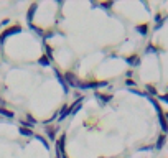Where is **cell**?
<instances>
[{
    "instance_id": "cell-1",
    "label": "cell",
    "mask_w": 168,
    "mask_h": 158,
    "mask_svg": "<svg viewBox=\"0 0 168 158\" xmlns=\"http://www.w3.org/2000/svg\"><path fill=\"white\" fill-rule=\"evenodd\" d=\"M150 102L153 104V107L157 109V114H158V120H160V125H162V129H163V132L167 133L168 132V122H167V119H165V114H163V110H162V107H160V104L157 102L153 97H150Z\"/></svg>"
},
{
    "instance_id": "cell-2",
    "label": "cell",
    "mask_w": 168,
    "mask_h": 158,
    "mask_svg": "<svg viewBox=\"0 0 168 158\" xmlns=\"http://www.w3.org/2000/svg\"><path fill=\"white\" fill-rule=\"evenodd\" d=\"M64 81L68 83V86H71V88H79V79L76 78L73 73H64Z\"/></svg>"
},
{
    "instance_id": "cell-3",
    "label": "cell",
    "mask_w": 168,
    "mask_h": 158,
    "mask_svg": "<svg viewBox=\"0 0 168 158\" xmlns=\"http://www.w3.org/2000/svg\"><path fill=\"white\" fill-rule=\"evenodd\" d=\"M104 86H107V83L105 81H101V83H81L79 84V89H96V88H104Z\"/></svg>"
},
{
    "instance_id": "cell-4",
    "label": "cell",
    "mask_w": 168,
    "mask_h": 158,
    "mask_svg": "<svg viewBox=\"0 0 168 158\" xmlns=\"http://www.w3.org/2000/svg\"><path fill=\"white\" fill-rule=\"evenodd\" d=\"M64 142H66V135H61L58 140V155L59 157H66V153H64Z\"/></svg>"
},
{
    "instance_id": "cell-5",
    "label": "cell",
    "mask_w": 168,
    "mask_h": 158,
    "mask_svg": "<svg viewBox=\"0 0 168 158\" xmlns=\"http://www.w3.org/2000/svg\"><path fill=\"white\" fill-rule=\"evenodd\" d=\"M20 30H21L20 26H12V28L5 30L4 33H2V38H4V40H5V38H9L10 35H15V33H18V31H20Z\"/></svg>"
},
{
    "instance_id": "cell-6",
    "label": "cell",
    "mask_w": 168,
    "mask_h": 158,
    "mask_svg": "<svg viewBox=\"0 0 168 158\" xmlns=\"http://www.w3.org/2000/svg\"><path fill=\"white\" fill-rule=\"evenodd\" d=\"M71 114V109L68 107V105H64L63 109H61V112H59V115H58V120L61 122V120H64V117H68Z\"/></svg>"
},
{
    "instance_id": "cell-7",
    "label": "cell",
    "mask_w": 168,
    "mask_h": 158,
    "mask_svg": "<svg viewBox=\"0 0 168 158\" xmlns=\"http://www.w3.org/2000/svg\"><path fill=\"white\" fill-rule=\"evenodd\" d=\"M55 74H56V78H58V81H59V84H61V86H63V89H64V91H69V88H68V84L66 83H64V78H63V76H61V74H59V71L58 69H55Z\"/></svg>"
},
{
    "instance_id": "cell-8",
    "label": "cell",
    "mask_w": 168,
    "mask_h": 158,
    "mask_svg": "<svg viewBox=\"0 0 168 158\" xmlns=\"http://www.w3.org/2000/svg\"><path fill=\"white\" fill-rule=\"evenodd\" d=\"M36 9H38V4H31V7H30V10H28V21L31 23V20H33V15H35V12H36Z\"/></svg>"
},
{
    "instance_id": "cell-9",
    "label": "cell",
    "mask_w": 168,
    "mask_h": 158,
    "mask_svg": "<svg viewBox=\"0 0 168 158\" xmlns=\"http://www.w3.org/2000/svg\"><path fill=\"white\" fill-rule=\"evenodd\" d=\"M165 140H167V135H165V133H162V135H160L158 137V140H157V148H163V145H165Z\"/></svg>"
},
{
    "instance_id": "cell-10",
    "label": "cell",
    "mask_w": 168,
    "mask_h": 158,
    "mask_svg": "<svg viewBox=\"0 0 168 158\" xmlns=\"http://www.w3.org/2000/svg\"><path fill=\"white\" fill-rule=\"evenodd\" d=\"M81 105H83V97H81V99H78V100L74 102V104H73L71 107H69V109H71V114H74L76 110H78V109L81 107Z\"/></svg>"
},
{
    "instance_id": "cell-11",
    "label": "cell",
    "mask_w": 168,
    "mask_h": 158,
    "mask_svg": "<svg viewBox=\"0 0 168 158\" xmlns=\"http://www.w3.org/2000/svg\"><path fill=\"white\" fill-rule=\"evenodd\" d=\"M0 115L7 117V119H13V112H12V110H7V109H4V107H0Z\"/></svg>"
},
{
    "instance_id": "cell-12",
    "label": "cell",
    "mask_w": 168,
    "mask_h": 158,
    "mask_svg": "<svg viewBox=\"0 0 168 158\" xmlns=\"http://www.w3.org/2000/svg\"><path fill=\"white\" fill-rule=\"evenodd\" d=\"M38 64H41V66H50L51 61H50V58H48V56H41V58L38 59Z\"/></svg>"
},
{
    "instance_id": "cell-13",
    "label": "cell",
    "mask_w": 168,
    "mask_h": 158,
    "mask_svg": "<svg viewBox=\"0 0 168 158\" xmlns=\"http://www.w3.org/2000/svg\"><path fill=\"white\" fill-rule=\"evenodd\" d=\"M137 31H139L140 35H147L148 33V26L147 25H139L137 26Z\"/></svg>"
},
{
    "instance_id": "cell-14",
    "label": "cell",
    "mask_w": 168,
    "mask_h": 158,
    "mask_svg": "<svg viewBox=\"0 0 168 158\" xmlns=\"http://www.w3.org/2000/svg\"><path fill=\"white\" fill-rule=\"evenodd\" d=\"M20 133L25 135V137H31V135H33V132H31L30 129H25V127H20Z\"/></svg>"
},
{
    "instance_id": "cell-15",
    "label": "cell",
    "mask_w": 168,
    "mask_h": 158,
    "mask_svg": "<svg viewBox=\"0 0 168 158\" xmlns=\"http://www.w3.org/2000/svg\"><path fill=\"white\" fill-rule=\"evenodd\" d=\"M145 89H147V91L150 92L152 96H158V92H157V89L153 88V86H150V84H147V86H145Z\"/></svg>"
},
{
    "instance_id": "cell-16",
    "label": "cell",
    "mask_w": 168,
    "mask_h": 158,
    "mask_svg": "<svg viewBox=\"0 0 168 158\" xmlns=\"http://www.w3.org/2000/svg\"><path fill=\"white\" fill-rule=\"evenodd\" d=\"M127 63H129V64H132V66H134V64H139V58H137V56H130V58H127Z\"/></svg>"
},
{
    "instance_id": "cell-17",
    "label": "cell",
    "mask_w": 168,
    "mask_h": 158,
    "mask_svg": "<svg viewBox=\"0 0 168 158\" xmlns=\"http://www.w3.org/2000/svg\"><path fill=\"white\" fill-rule=\"evenodd\" d=\"M97 97H99L102 102H109V100H112V94H109V96H102V94H97Z\"/></svg>"
},
{
    "instance_id": "cell-18",
    "label": "cell",
    "mask_w": 168,
    "mask_h": 158,
    "mask_svg": "<svg viewBox=\"0 0 168 158\" xmlns=\"http://www.w3.org/2000/svg\"><path fill=\"white\" fill-rule=\"evenodd\" d=\"M30 28L33 30V31H35L36 35H43V30H41V28H38V26H35L33 23H30Z\"/></svg>"
},
{
    "instance_id": "cell-19",
    "label": "cell",
    "mask_w": 168,
    "mask_h": 158,
    "mask_svg": "<svg viewBox=\"0 0 168 158\" xmlns=\"http://www.w3.org/2000/svg\"><path fill=\"white\" fill-rule=\"evenodd\" d=\"M46 133H48V138H50V140H55V138H56V135H55L56 132H55L53 129H48V132H46Z\"/></svg>"
},
{
    "instance_id": "cell-20",
    "label": "cell",
    "mask_w": 168,
    "mask_h": 158,
    "mask_svg": "<svg viewBox=\"0 0 168 158\" xmlns=\"http://www.w3.org/2000/svg\"><path fill=\"white\" fill-rule=\"evenodd\" d=\"M35 137H36V140H40V142H41V143H43V145H45V147H46V148H50V147H48V142L45 140V138H43V137H40V135H35Z\"/></svg>"
},
{
    "instance_id": "cell-21",
    "label": "cell",
    "mask_w": 168,
    "mask_h": 158,
    "mask_svg": "<svg viewBox=\"0 0 168 158\" xmlns=\"http://www.w3.org/2000/svg\"><path fill=\"white\" fill-rule=\"evenodd\" d=\"M125 84L129 86V88H134V86H135V83L132 81V79H127V81H125Z\"/></svg>"
},
{
    "instance_id": "cell-22",
    "label": "cell",
    "mask_w": 168,
    "mask_h": 158,
    "mask_svg": "<svg viewBox=\"0 0 168 158\" xmlns=\"http://www.w3.org/2000/svg\"><path fill=\"white\" fill-rule=\"evenodd\" d=\"M158 99H160V100H163V102H167V104H168V94H165V96H158Z\"/></svg>"
},
{
    "instance_id": "cell-23",
    "label": "cell",
    "mask_w": 168,
    "mask_h": 158,
    "mask_svg": "<svg viewBox=\"0 0 168 158\" xmlns=\"http://www.w3.org/2000/svg\"><path fill=\"white\" fill-rule=\"evenodd\" d=\"M101 7L102 9H110V7H112V2H109V4H102Z\"/></svg>"
},
{
    "instance_id": "cell-24",
    "label": "cell",
    "mask_w": 168,
    "mask_h": 158,
    "mask_svg": "<svg viewBox=\"0 0 168 158\" xmlns=\"http://www.w3.org/2000/svg\"><path fill=\"white\" fill-rule=\"evenodd\" d=\"M2 43H4V38H2V36H0V45H2Z\"/></svg>"
},
{
    "instance_id": "cell-25",
    "label": "cell",
    "mask_w": 168,
    "mask_h": 158,
    "mask_svg": "<svg viewBox=\"0 0 168 158\" xmlns=\"http://www.w3.org/2000/svg\"><path fill=\"white\" fill-rule=\"evenodd\" d=\"M2 105H4V100H2V99H0V107H2Z\"/></svg>"
},
{
    "instance_id": "cell-26",
    "label": "cell",
    "mask_w": 168,
    "mask_h": 158,
    "mask_svg": "<svg viewBox=\"0 0 168 158\" xmlns=\"http://www.w3.org/2000/svg\"><path fill=\"white\" fill-rule=\"evenodd\" d=\"M165 119H167V122H168V112H167V114H165Z\"/></svg>"
}]
</instances>
